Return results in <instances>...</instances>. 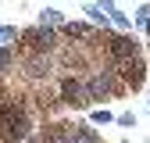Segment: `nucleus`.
<instances>
[{
	"instance_id": "obj_1",
	"label": "nucleus",
	"mask_w": 150,
	"mask_h": 143,
	"mask_svg": "<svg viewBox=\"0 0 150 143\" xmlns=\"http://www.w3.org/2000/svg\"><path fill=\"white\" fill-rule=\"evenodd\" d=\"M40 25H64V18H61V11L47 7V11H40Z\"/></svg>"
},
{
	"instance_id": "obj_2",
	"label": "nucleus",
	"mask_w": 150,
	"mask_h": 143,
	"mask_svg": "<svg viewBox=\"0 0 150 143\" xmlns=\"http://www.w3.org/2000/svg\"><path fill=\"white\" fill-rule=\"evenodd\" d=\"M118 125H122V129H132V125H136V115L132 111H122L118 115Z\"/></svg>"
},
{
	"instance_id": "obj_3",
	"label": "nucleus",
	"mask_w": 150,
	"mask_h": 143,
	"mask_svg": "<svg viewBox=\"0 0 150 143\" xmlns=\"http://www.w3.org/2000/svg\"><path fill=\"white\" fill-rule=\"evenodd\" d=\"M93 122H111V111H107V107H100V111H93Z\"/></svg>"
}]
</instances>
